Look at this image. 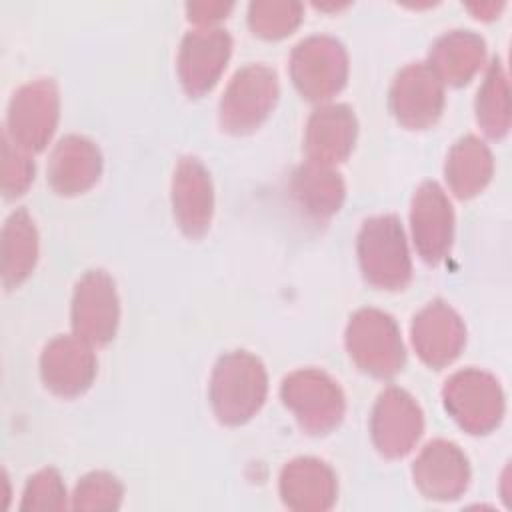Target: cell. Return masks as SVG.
I'll list each match as a JSON object with an SVG mask.
<instances>
[{"label":"cell","mask_w":512,"mask_h":512,"mask_svg":"<svg viewBox=\"0 0 512 512\" xmlns=\"http://www.w3.org/2000/svg\"><path fill=\"white\" fill-rule=\"evenodd\" d=\"M268 376L264 364L246 350H232L218 358L210 376V404L222 424L238 426L264 404Z\"/></svg>","instance_id":"1"},{"label":"cell","mask_w":512,"mask_h":512,"mask_svg":"<svg viewBox=\"0 0 512 512\" xmlns=\"http://www.w3.org/2000/svg\"><path fill=\"white\" fill-rule=\"evenodd\" d=\"M356 250L362 274L372 286L400 290L408 284L412 262L398 216L382 214L364 220Z\"/></svg>","instance_id":"2"},{"label":"cell","mask_w":512,"mask_h":512,"mask_svg":"<svg viewBox=\"0 0 512 512\" xmlns=\"http://www.w3.org/2000/svg\"><path fill=\"white\" fill-rule=\"evenodd\" d=\"M346 348L356 366L388 378L404 366V344L396 320L378 308H360L346 326Z\"/></svg>","instance_id":"3"},{"label":"cell","mask_w":512,"mask_h":512,"mask_svg":"<svg viewBox=\"0 0 512 512\" xmlns=\"http://www.w3.org/2000/svg\"><path fill=\"white\" fill-rule=\"evenodd\" d=\"M280 396L308 434H326L344 416L346 400L338 382L318 368H300L282 380Z\"/></svg>","instance_id":"4"},{"label":"cell","mask_w":512,"mask_h":512,"mask_svg":"<svg viewBox=\"0 0 512 512\" xmlns=\"http://www.w3.org/2000/svg\"><path fill=\"white\" fill-rule=\"evenodd\" d=\"M58 86L52 78H36L20 86L6 110V136L26 152H40L58 124Z\"/></svg>","instance_id":"5"},{"label":"cell","mask_w":512,"mask_h":512,"mask_svg":"<svg viewBox=\"0 0 512 512\" xmlns=\"http://www.w3.org/2000/svg\"><path fill=\"white\" fill-rule=\"evenodd\" d=\"M278 98V76L266 64H246L228 82L220 100V124L234 134L258 128Z\"/></svg>","instance_id":"6"},{"label":"cell","mask_w":512,"mask_h":512,"mask_svg":"<svg viewBox=\"0 0 512 512\" xmlns=\"http://www.w3.org/2000/svg\"><path fill=\"white\" fill-rule=\"evenodd\" d=\"M442 398L448 414L470 434H486L498 426L504 414V394L498 380L478 368L452 374Z\"/></svg>","instance_id":"7"},{"label":"cell","mask_w":512,"mask_h":512,"mask_svg":"<svg viewBox=\"0 0 512 512\" xmlns=\"http://www.w3.org/2000/svg\"><path fill=\"white\" fill-rule=\"evenodd\" d=\"M290 76L304 98H332L348 78V56L342 42L324 34L300 40L290 54Z\"/></svg>","instance_id":"8"},{"label":"cell","mask_w":512,"mask_h":512,"mask_svg":"<svg viewBox=\"0 0 512 512\" xmlns=\"http://www.w3.org/2000/svg\"><path fill=\"white\" fill-rule=\"evenodd\" d=\"M120 320L116 284L106 270H88L74 286L72 328L90 344H106L114 338Z\"/></svg>","instance_id":"9"},{"label":"cell","mask_w":512,"mask_h":512,"mask_svg":"<svg viewBox=\"0 0 512 512\" xmlns=\"http://www.w3.org/2000/svg\"><path fill=\"white\" fill-rule=\"evenodd\" d=\"M424 430V414L414 396L390 386L376 398L370 416L374 446L386 458H400L412 450Z\"/></svg>","instance_id":"10"},{"label":"cell","mask_w":512,"mask_h":512,"mask_svg":"<svg viewBox=\"0 0 512 512\" xmlns=\"http://www.w3.org/2000/svg\"><path fill=\"white\" fill-rule=\"evenodd\" d=\"M390 108L406 128H428L442 114L444 82L428 62H412L404 66L392 82Z\"/></svg>","instance_id":"11"},{"label":"cell","mask_w":512,"mask_h":512,"mask_svg":"<svg viewBox=\"0 0 512 512\" xmlns=\"http://www.w3.org/2000/svg\"><path fill=\"white\" fill-rule=\"evenodd\" d=\"M232 52L224 28L200 26L184 34L178 50V78L190 96H202L220 78Z\"/></svg>","instance_id":"12"},{"label":"cell","mask_w":512,"mask_h":512,"mask_svg":"<svg viewBox=\"0 0 512 512\" xmlns=\"http://www.w3.org/2000/svg\"><path fill=\"white\" fill-rule=\"evenodd\" d=\"M410 226L420 258L438 264L448 254L454 232V210L438 182L426 180L414 192Z\"/></svg>","instance_id":"13"},{"label":"cell","mask_w":512,"mask_h":512,"mask_svg":"<svg viewBox=\"0 0 512 512\" xmlns=\"http://www.w3.org/2000/svg\"><path fill=\"white\" fill-rule=\"evenodd\" d=\"M92 344L76 334L52 338L40 354V374L54 394L72 398L86 392L96 376Z\"/></svg>","instance_id":"14"},{"label":"cell","mask_w":512,"mask_h":512,"mask_svg":"<svg viewBox=\"0 0 512 512\" xmlns=\"http://www.w3.org/2000/svg\"><path fill=\"white\" fill-rule=\"evenodd\" d=\"M172 210L176 224L190 238H200L212 220L214 188L206 166L194 158L178 160L172 176Z\"/></svg>","instance_id":"15"},{"label":"cell","mask_w":512,"mask_h":512,"mask_svg":"<svg viewBox=\"0 0 512 512\" xmlns=\"http://www.w3.org/2000/svg\"><path fill=\"white\" fill-rule=\"evenodd\" d=\"M418 490L430 500H456L468 486L470 466L458 444L436 438L418 454L414 468Z\"/></svg>","instance_id":"16"},{"label":"cell","mask_w":512,"mask_h":512,"mask_svg":"<svg viewBox=\"0 0 512 512\" xmlns=\"http://www.w3.org/2000/svg\"><path fill=\"white\" fill-rule=\"evenodd\" d=\"M466 342L462 318L442 300L428 302L412 320V344L420 360L432 368L450 364Z\"/></svg>","instance_id":"17"},{"label":"cell","mask_w":512,"mask_h":512,"mask_svg":"<svg viewBox=\"0 0 512 512\" xmlns=\"http://www.w3.org/2000/svg\"><path fill=\"white\" fill-rule=\"evenodd\" d=\"M358 122L348 104L318 106L308 118L304 150L310 162L334 166L354 148Z\"/></svg>","instance_id":"18"},{"label":"cell","mask_w":512,"mask_h":512,"mask_svg":"<svg viewBox=\"0 0 512 512\" xmlns=\"http://www.w3.org/2000/svg\"><path fill=\"white\" fill-rule=\"evenodd\" d=\"M338 482L334 470L312 456L290 460L280 474L282 502L298 512H322L336 502Z\"/></svg>","instance_id":"19"},{"label":"cell","mask_w":512,"mask_h":512,"mask_svg":"<svg viewBox=\"0 0 512 512\" xmlns=\"http://www.w3.org/2000/svg\"><path fill=\"white\" fill-rule=\"evenodd\" d=\"M102 156L86 136L68 134L52 150L48 160V182L54 192L74 196L88 190L100 176Z\"/></svg>","instance_id":"20"},{"label":"cell","mask_w":512,"mask_h":512,"mask_svg":"<svg viewBox=\"0 0 512 512\" xmlns=\"http://www.w3.org/2000/svg\"><path fill=\"white\" fill-rule=\"evenodd\" d=\"M484 40L474 30H450L430 48V68L444 84H466L484 60Z\"/></svg>","instance_id":"21"},{"label":"cell","mask_w":512,"mask_h":512,"mask_svg":"<svg viewBox=\"0 0 512 512\" xmlns=\"http://www.w3.org/2000/svg\"><path fill=\"white\" fill-rule=\"evenodd\" d=\"M290 190L298 206L312 218H328L342 206L344 200V180L342 176L326 164L306 162L292 174Z\"/></svg>","instance_id":"22"},{"label":"cell","mask_w":512,"mask_h":512,"mask_svg":"<svg viewBox=\"0 0 512 512\" xmlns=\"http://www.w3.org/2000/svg\"><path fill=\"white\" fill-rule=\"evenodd\" d=\"M2 282L6 290L22 284L38 260V232L26 208L14 210L2 228Z\"/></svg>","instance_id":"23"},{"label":"cell","mask_w":512,"mask_h":512,"mask_svg":"<svg viewBox=\"0 0 512 512\" xmlns=\"http://www.w3.org/2000/svg\"><path fill=\"white\" fill-rule=\"evenodd\" d=\"M492 170L494 162L488 146L472 134L450 148L444 166L446 182L458 198L476 196L490 182Z\"/></svg>","instance_id":"24"},{"label":"cell","mask_w":512,"mask_h":512,"mask_svg":"<svg viewBox=\"0 0 512 512\" xmlns=\"http://www.w3.org/2000/svg\"><path fill=\"white\" fill-rule=\"evenodd\" d=\"M476 118L482 130L492 138H500L508 132V126H510L508 82H506L502 62L498 58L488 66L484 82L478 88Z\"/></svg>","instance_id":"25"},{"label":"cell","mask_w":512,"mask_h":512,"mask_svg":"<svg viewBox=\"0 0 512 512\" xmlns=\"http://www.w3.org/2000/svg\"><path fill=\"white\" fill-rule=\"evenodd\" d=\"M302 18V4L298 2H252L248 8V22L254 34L262 38H282L290 34Z\"/></svg>","instance_id":"26"},{"label":"cell","mask_w":512,"mask_h":512,"mask_svg":"<svg viewBox=\"0 0 512 512\" xmlns=\"http://www.w3.org/2000/svg\"><path fill=\"white\" fill-rule=\"evenodd\" d=\"M124 488L120 480L110 472L86 474L74 490L72 508L76 510H116L122 502Z\"/></svg>","instance_id":"27"},{"label":"cell","mask_w":512,"mask_h":512,"mask_svg":"<svg viewBox=\"0 0 512 512\" xmlns=\"http://www.w3.org/2000/svg\"><path fill=\"white\" fill-rule=\"evenodd\" d=\"M34 180V160L26 150L16 146L6 134L2 136L0 152V186L6 198H16L26 192Z\"/></svg>","instance_id":"28"},{"label":"cell","mask_w":512,"mask_h":512,"mask_svg":"<svg viewBox=\"0 0 512 512\" xmlns=\"http://www.w3.org/2000/svg\"><path fill=\"white\" fill-rule=\"evenodd\" d=\"M66 506V488L54 468H42L28 478L22 494V510H62Z\"/></svg>","instance_id":"29"},{"label":"cell","mask_w":512,"mask_h":512,"mask_svg":"<svg viewBox=\"0 0 512 512\" xmlns=\"http://www.w3.org/2000/svg\"><path fill=\"white\" fill-rule=\"evenodd\" d=\"M230 10H232V4H224V2H190V4H186L188 18L202 26H210L212 22L224 18Z\"/></svg>","instance_id":"30"}]
</instances>
